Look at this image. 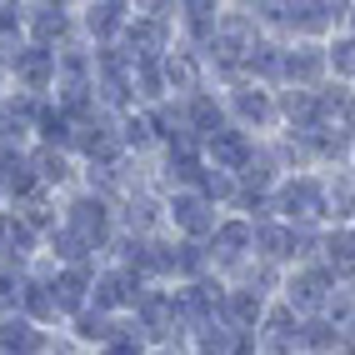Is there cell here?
I'll use <instances>...</instances> for the list:
<instances>
[{
	"label": "cell",
	"mask_w": 355,
	"mask_h": 355,
	"mask_svg": "<svg viewBox=\"0 0 355 355\" xmlns=\"http://www.w3.org/2000/svg\"><path fill=\"white\" fill-rule=\"evenodd\" d=\"M150 355H185V350H175V345H155Z\"/></svg>",
	"instance_id": "cell-31"
},
{
	"label": "cell",
	"mask_w": 355,
	"mask_h": 355,
	"mask_svg": "<svg viewBox=\"0 0 355 355\" xmlns=\"http://www.w3.org/2000/svg\"><path fill=\"white\" fill-rule=\"evenodd\" d=\"M31 171L51 196H70L85 185V165L76 160V150H55V146H31Z\"/></svg>",
	"instance_id": "cell-14"
},
{
	"label": "cell",
	"mask_w": 355,
	"mask_h": 355,
	"mask_svg": "<svg viewBox=\"0 0 355 355\" xmlns=\"http://www.w3.org/2000/svg\"><path fill=\"white\" fill-rule=\"evenodd\" d=\"M270 220H286L295 230H325V175L291 171L270 191Z\"/></svg>",
	"instance_id": "cell-2"
},
{
	"label": "cell",
	"mask_w": 355,
	"mask_h": 355,
	"mask_svg": "<svg viewBox=\"0 0 355 355\" xmlns=\"http://www.w3.org/2000/svg\"><path fill=\"white\" fill-rule=\"evenodd\" d=\"M345 35H355V0L345 6Z\"/></svg>",
	"instance_id": "cell-30"
},
{
	"label": "cell",
	"mask_w": 355,
	"mask_h": 355,
	"mask_svg": "<svg viewBox=\"0 0 355 355\" xmlns=\"http://www.w3.org/2000/svg\"><path fill=\"white\" fill-rule=\"evenodd\" d=\"M10 90L31 101H51L55 96V51H40V45H20V51L6 60Z\"/></svg>",
	"instance_id": "cell-12"
},
{
	"label": "cell",
	"mask_w": 355,
	"mask_h": 355,
	"mask_svg": "<svg viewBox=\"0 0 355 355\" xmlns=\"http://www.w3.org/2000/svg\"><path fill=\"white\" fill-rule=\"evenodd\" d=\"M140 295H146V280H140V270H130L125 260H101L96 266V291H90V305L105 315H135Z\"/></svg>",
	"instance_id": "cell-8"
},
{
	"label": "cell",
	"mask_w": 355,
	"mask_h": 355,
	"mask_svg": "<svg viewBox=\"0 0 355 355\" xmlns=\"http://www.w3.org/2000/svg\"><path fill=\"white\" fill-rule=\"evenodd\" d=\"M6 90H10V76H6V65H0V96H6Z\"/></svg>",
	"instance_id": "cell-32"
},
{
	"label": "cell",
	"mask_w": 355,
	"mask_h": 355,
	"mask_svg": "<svg viewBox=\"0 0 355 355\" xmlns=\"http://www.w3.org/2000/svg\"><path fill=\"white\" fill-rule=\"evenodd\" d=\"M325 266L340 275V286H355V225L325 230Z\"/></svg>",
	"instance_id": "cell-25"
},
{
	"label": "cell",
	"mask_w": 355,
	"mask_h": 355,
	"mask_svg": "<svg viewBox=\"0 0 355 355\" xmlns=\"http://www.w3.org/2000/svg\"><path fill=\"white\" fill-rule=\"evenodd\" d=\"M76 6H55V0H26V45L40 51H65L76 45Z\"/></svg>",
	"instance_id": "cell-10"
},
{
	"label": "cell",
	"mask_w": 355,
	"mask_h": 355,
	"mask_svg": "<svg viewBox=\"0 0 355 355\" xmlns=\"http://www.w3.org/2000/svg\"><path fill=\"white\" fill-rule=\"evenodd\" d=\"M180 115H185V130H191L200 146L216 130H225L230 121H225V101H220V90H200V96H191V101H180Z\"/></svg>",
	"instance_id": "cell-21"
},
{
	"label": "cell",
	"mask_w": 355,
	"mask_h": 355,
	"mask_svg": "<svg viewBox=\"0 0 355 355\" xmlns=\"http://www.w3.org/2000/svg\"><path fill=\"white\" fill-rule=\"evenodd\" d=\"M51 291L65 325L76 320L80 311H90V291H96V266H51Z\"/></svg>",
	"instance_id": "cell-19"
},
{
	"label": "cell",
	"mask_w": 355,
	"mask_h": 355,
	"mask_svg": "<svg viewBox=\"0 0 355 355\" xmlns=\"http://www.w3.org/2000/svg\"><path fill=\"white\" fill-rule=\"evenodd\" d=\"M325 175V230L330 225H355V171L350 165H336Z\"/></svg>",
	"instance_id": "cell-22"
},
{
	"label": "cell",
	"mask_w": 355,
	"mask_h": 355,
	"mask_svg": "<svg viewBox=\"0 0 355 355\" xmlns=\"http://www.w3.org/2000/svg\"><path fill=\"white\" fill-rule=\"evenodd\" d=\"M10 210H15V216L26 220L35 235H40V241H45V235H51V230L60 225V196H51L45 185H40V191H31L26 200H15Z\"/></svg>",
	"instance_id": "cell-23"
},
{
	"label": "cell",
	"mask_w": 355,
	"mask_h": 355,
	"mask_svg": "<svg viewBox=\"0 0 355 355\" xmlns=\"http://www.w3.org/2000/svg\"><path fill=\"white\" fill-rule=\"evenodd\" d=\"M0 45L10 55L26 45V0H0Z\"/></svg>",
	"instance_id": "cell-27"
},
{
	"label": "cell",
	"mask_w": 355,
	"mask_h": 355,
	"mask_svg": "<svg viewBox=\"0 0 355 355\" xmlns=\"http://www.w3.org/2000/svg\"><path fill=\"white\" fill-rule=\"evenodd\" d=\"M260 355H266V350H260Z\"/></svg>",
	"instance_id": "cell-34"
},
{
	"label": "cell",
	"mask_w": 355,
	"mask_h": 355,
	"mask_svg": "<svg viewBox=\"0 0 355 355\" xmlns=\"http://www.w3.org/2000/svg\"><path fill=\"white\" fill-rule=\"evenodd\" d=\"M45 355H96V350H90V345H80V340H70L65 330H60V336L51 340V350H45Z\"/></svg>",
	"instance_id": "cell-29"
},
{
	"label": "cell",
	"mask_w": 355,
	"mask_h": 355,
	"mask_svg": "<svg viewBox=\"0 0 355 355\" xmlns=\"http://www.w3.org/2000/svg\"><path fill=\"white\" fill-rule=\"evenodd\" d=\"M200 150H205V165H210V171L245 180V175H250V165H255L260 140H255V135H245V130H235V125H225V130H216V135H210Z\"/></svg>",
	"instance_id": "cell-13"
},
{
	"label": "cell",
	"mask_w": 355,
	"mask_h": 355,
	"mask_svg": "<svg viewBox=\"0 0 355 355\" xmlns=\"http://www.w3.org/2000/svg\"><path fill=\"white\" fill-rule=\"evenodd\" d=\"M205 250H210V270H216L220 280H230V275L255 255V220H245V216H220V225H216V235L205 241Z\"/></svg>",
	"instance_id": "cell-11"
},
{
	"label": "cell",
	"mask_w": 355,
	"mask_h": 355,
	"mask_svg": "<svg viewBox=\"0 0 355 355\" xmlns=\"http://www.w3.org/2000/svg\"><path fill=\"white\" fill-rule=\"evenodd\" d=\"M325 80H330V65H325V45L320 40H286L280 45L275 90H320Z\"/></svg>",
	"instance_id": "cell-9"
},
{
	"label": "cell",
	"mask_w": 355,
	"mask_h": 355,
	"mask_svg": "<svg viewBox=\"0 0 355 355\" xmlns=\"http://www.w3.org/2000/svg\"><path fill=\"white\" fill-rule=\"evenodd\" d=\"M340 291V275L325 266V260H305V266H295V270H286L280 275V305H291V311L300 315V320H315V315H325V305H330V295Z\"/></svg>",
	"instance_id": "cell-5"
},
{
	"label": "cell",
	"mask_w": 355,
	"mask_h": 355,
	"mask_svg": "<svg viewBox=\"0 0 355 355\" xmlns=\"http://www.w3.org/2000/svg\"><path fill=\"white\" fill-rule=\"evenodd\" d=\"M135 0H80L76 6V35L90 45V51H115L130 26Z\"/></svg>",
	"instance_id": "cell-7"
},
{
	"label": "cell",
	"mask_w": 355,
	"mask_h": 355,
	"mask_svg": "<svg viewBox=\"0 0 355 355\" xmlns=\"http://www.w3.org/2000/svg\"><path fill=\"white\" fill-rule=\"evenodd\" d=\"M175 6L171 0H140L130 10V26L121 35V51L130 60H165L175 51Z\"/></svg>",
	"instance_id": "cell-4"
},
{
	"label": "cell",
	"mask_w": 355,
	"mask_h": 355,
	"mask_svg": "<svg viewBox=\"0 0 355 355\" xmlns=\"http://www.w3.org/2000/svg\"><path fill=\"white\" fill-rule=\"evenodd\" d=\"M160 70H165V85H171V101H191V96H200V90H216L205 55L191 51V45H175V51L160 60Z\"/></svg>",
	"instance_id": "cell-15"
},
{
	"label": "cell",
	"mask_w": 355,
	"mask_h": 355,
	"mask_svg": "<svg viewBox=\"0 0 355 355\" xmlns=\"http://www.w3.org/2000/svg\"><path fill=\"white\" fill-rule=\"evenodd\" d=\"M270 305H275V295L255 291V286H225V295H220V325L255 336V330H260V320L270 315Z\"/></svg>",
	"instance_id": "cell-17"
},
{
	"label": "cell",
	"mask_w": 355,
	"mask_h": 355,
	"mask_svg": "<svg viewBox=\"0 0 355 355\" xmlns=\"http://www.w3.org/2000/svg\"><path fill=\"white\" fill-rule=\"evenodd\" d=\"M220 6L225 0H175V40L191 51H205L220 31Z\"/></svg>",
	"instance_id": "cell-16"
},
{
	"label": "cell",
	"mask_w": 355,
	"mask_h": 355,
	"mask_svg": "<svg viewBox=\"0 0 355 355\" xmlns=\"http://www.w3.org/2000/svg\"><path fill=\"white\" fill-rule=\"evenodd\" d=\"M325 65H330V80L336 85H355V35H330L325 40Z\"/></svg>",
	"instance_id": "cell-26"
},
{
	"label": "cell",
	"mask_w": 355,
	"mask_h": 355,
	"mask_svg": "<svg viewBox=\"0 0 355 355\" xmlns=\"http://www.w3.org/2000/svg\"><path fill=\"white\" fill-rule=\"evenodd\" d=\"M220 101H225V121L235 130H245L255 140L280 135V96H275V85L230 80V85H220Z\"/></svg>",
	"instance_id": "cell-3"
},
{
	"label": "cell",
	"mask_w": 355,
	"mask_h": 355,
	"mask_svg": "<svg viewBox=\"0 0 355 355\" xmlns=\"http://www.w3.org/2000/svg\"><path fill=\"white\" fill-rule=\"evenodd\" d=\"M55 340V330L35 325L31 315H0V355H45Z\"/></svg>",
	"instance_id": "cell-20"
},
{
	"label": "cell",
	"mask_w": 355,
	"mask_h": 355,
	"mask_svg": "<svg viewBox=\"0 0 355 355\" xmlns=\"http://www.w3.org/2000/svg\"><path fill=\"white\" fill-rule=\"evenodd\" d=\"M60 225L76 230L101 260H110L115 241H121V205L110 196H101L96 185H80V191H70L60 200Z\"/></svg>",
	"instance_id": "cell-1"
},
{
	"label": "cell",
	"mask_w": 355,
	"mask_h": 355,
	"mask_svg": "<svg viewBox=\"0 0 355 355\" xmlns=\"http://www.w3.org/2000/svg\"><path fill=\"white\" fill-rule=\"evenodd\" d=\"M150 350H155V345L135 330V320H130V315H125V320H121V330H115V336L101 345V355H150Z\"/></svg>",
	"instance_id": "cell-28"
},
{
	"label": "cell",
	"mask_w": 355,
	"mask_h": 355,
	"mask_svg": "<svg viewBox=\"0 0 355 355\" xmlns=\"http://www.w3.org/2000/svg\"><path fill=\"white\" fill-rule=\"evenodd\" d=\"M35 115H40V101L20 96V90H6L0 96V146L31 150L35 146Z\"/></svg>",
	"instance_id": "cell-18"
},
{
	"label": "cell",
	"mask_w": 355,
	"mask_h": 355,
	"mask_svg": "<svg viewBox=\"0 0 355 355\" xmlns=\"http://www.w3.org/2000/svg\"><path fill=\"white\" fill-rule=\"evenodd\" d=\"M6 210H10V200H6V191H0V216H6Z\"/></svg>",
	"instance_id": "cell-33"
},
{
	"label": "cell",
	"mask_w": 355,
	"mask_h": 355,
	"mask_svg": "<svg viewBox=\"0 0 355 355\" xmlns=\"http://www.w3.org/2000/svg\"><path fill=\"white\" fill-rule=\"evenodd\" d=\"M225 210L210 200L205 191H165V230L175 235V241H196L205 245L210 235H216Z\"/></svg>",
	"instance_id": "cell-6"
},
{
	"label": "cell",
	"mask_w": 355,
	"mask_h": 355,
	"mask_svg": "<svg viewBox=\"0 0 355 355\" xmlns=\"http://www.w3.org/2000/svg\"><path fill=\"white\" fill-rule=\"evenodd\" d=\"M115 330H121V315H105V311H96V305H90V311H80L76 320L65 325V336L80 340V345H90V350L101 355V345L115 336Z\"/></svg>",
	"instance_id": "cell-24"
}]
</instances>
